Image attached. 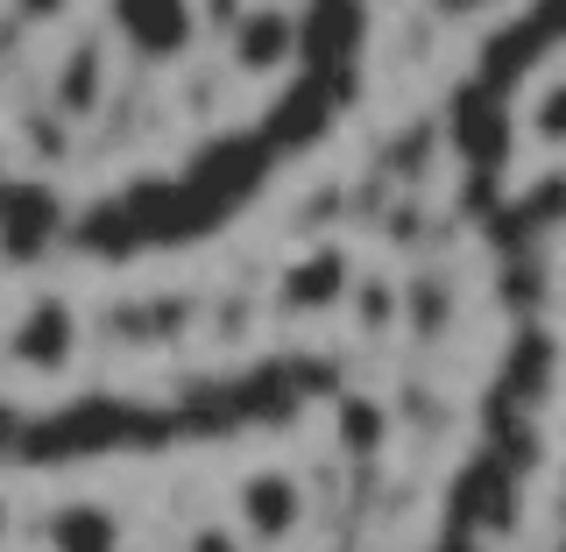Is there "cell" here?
<instances>
[{
	"mask_svg": "<svg viewBox=\"0 0 566 552\" xmlns=\"http://www.w3.org/2000/svg\"><path fill=\"white\" fill-rule=\"evenodd\" d=\"M8 8H14V14H35V22H50V14H64L71 0H8Z\"/></svg>",
	"mask_w": 566,
	"mask_h": 552,
	"instance_id": "cell-7",
	"label": "cell"
},
{
	"mask_svg": "<svg viewBox=\"0 0 566 552\" xmlns=\"http://www.w3.org/2000/svg\"><path fill=\"white\" fill-rule=\"evenodd\" d=\"M531 142H545V149H566V71L559 79H545L538 93H531Z\"/></svg>",
	"mask_w": 566,
	"mask_h": 552,
	"instance_id": "cell-6",
	"label": "cell"
},
{
	"mask_svg": "<svg viewBox=\"0 0 566 552\" xmlns=\"http://www.w3.org/2000/svg\"><path fill=\"white\" fill-rule=\"evenodd\" d=\"M283 50H291V14H276V8L241 14V29H234V58H241L248 71H276V64H283Z\"/></svg>",
	"mask_w": 566,
	"mask_h": 552,
	"instance_id": "cell-4",
	"label": "cell"
},
{
	"mask_svg": "<svg viewBox=\"0 0 566 552\" xmlns=\"http://www.w3.org/2000/svg\"><path fill=\"white\" fill-rule=\"evenodd\" d=\"M106 35L135 64H177L199 50V0H106Z\"/></svg>",
	"mask_w": 566,
	"mask_h": 552,
	"instance_id": "cell-1",
	"label": "cell"
},
{
	"mask_svg": "<svg viewBox=\"0 0 566 552\" xmlns=\"http://www.w3.org/2000/svg\"><path fill=\"white\" fill-rule=\"evenodd\" d=\"M234 510H241V531H248V539H262V545L305 531V489H297L291 468H255V475H241Z\"/></svg>",
	"mask_w": 566,
	"mask_h": 552,
	"instance_id": "cell-2",
	"label": "cell"
},
{
	"mask_svg": "<svg viewBox=\"0 0 566 552\" xmlns=\"http://www.w3.org/2000/svg\"><path fill=\"white\" fill-rule=\"evenodd\" d=\"M50 539L78 545V552H106V545L120 539V518H114V510H99V503H71V510L50 518Z\"/></svg>",
	"mask_w": 566,
	"mask_h": 552,
	"instance_id": "cell-5",
	"label": "cell"
},
{
	"mask_svg": "<svg viewBox=\"0 0 566 552\" xmlns=\"http://www.w3.org/2000/svg\"><path fill=\"white\" fill-rule=\"evenodd\" d=\"M71 347H78V319H71L57 298H35L29 319L14 326V354H22L29 368H57V362H71Z\"/></svg>",
	"mask_w": 566,
	"mask_h": 552,
	"instance_id": "cell-3",
	"label": "cell"
}]
</instances>
